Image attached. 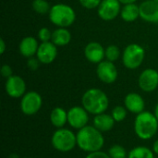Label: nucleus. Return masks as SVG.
I'll return each instance as SVG.
<instances>
[{
	"mask_svg": "<svg viewBox=\"0 0 158 158\" xmlns=\"http://www.w3.org/2000/svg\"><path fill=\"white\" fill-rule=\"evenodd\" d=\"M121 3L118 0H102L97 7V13L101 19L110 21L115 19L121 11Z\"/></svg>",
	"mask_w": 158,
	"mask_h": 158,
	"instance_id": "6e6552de",
	"label": "nucleus"
},
{
	"mask_svg": "<svg viewBox=\"0 0 158 158\" xmlns=\"http://www.w3.org/2000/svg\"><path fill=\"white\" fill-rule=\"evenodd\" d=\"M84 56L89 62L99 64L106 58V49L98 42H90L84 48Z\"/></svg>",
	"mask_w": 158,
	"mask_h": 158,
	"instance_id": "4468645a",
	"label": "nucleus"
},
{
	"mask_svg": "<svg viewBox=\"0 0 158 158\" xmlns=\"http://www.w3.org/2000/svg\"><path fill=\"white\" fill-rule=\"evenodd\" d=\"M71 41V33L67 28H57L52 33V40L57 47L68 45Z\"/></svg>",
	"mask_w": 158,
	"mask_h": 158,
	"instance_id": "6ab92c4d",
	"label": "nucleus"
},
{
	"mask_svg": "<svg viewBox=\"0 0 158 158\" xmlns=\"http://www.w3.org/2000/svg\"><path fill=\"white\" fill-rule=\"evenodd\" d=\"M5 51H6V43L4 41V39L1 38L0 39V53L1 54H4Z\"/></svg>",
	"mask_w": 158,
	"mask_h": 158,
	"instance_id": "2f4dec72",
	"label": "nucleus"
},
{
	"mask_svg": "<svg viewBox=\"0 0 158 158\" xmlns=\"http://www.w3.org/2000/svg\"><path fill=\"white\" fill-rule=\"evenodd\" d=\"M120 49L116 44H110L106 48V59L111 62H116L120 56Z\"/></svg>",
	"mask_w": 158,
	"mask_h": 158,
	"instance_id": "b1692460",
	"label": "nucleus"
},
{
	"mask_svg": "<svg viewBox=\"0 0 158 158\" xmlns=\"http://www.w3.org/2000/svg\"><path fill=\"white\" fill-rule=\"evenodd\" d=\"M76 136L77 146L88 154L101 151L105 143L103 132L98 131L94 126H85L78 131Z\"/></svg>",
	"mask_w": 158,
	"mask_h": 158,
	"instance_id": "f257e3e1",
	"label": "nucleus"
},
{
	"mask_svg": "<svg viewBox=\"0 0 158 158\" xmlns=\"http://www.w3.org/2000/svg\"><path fill=\"white\" fill-rule=\"evenodd\" d=\"M40 63L41 62L39 61V59L37 57L32 56V57L28 58V60H27V67L30 69H31V70H36V69H38V68L40 66Z\"/></svg>",
	"mask_w": 158,
	"mask_h": 158,
	"instance_id": "c85d7f7f",
	"label": "nucleus"
},
{
	"mask_svg": "<svg viewBox=\"0 0 158 158\" xmlns=\"http://www.w3.org/2000/svg\"><path fill=\"white\" fill-rule=\"evenodd\" d=\"M26 158H31V157H26Z\"/></svg>",
	"mask_w": 158,
	"mask_h": 158,
	"instance_id": "4c0bfd02",
	"label": "nucleus"
},
{
	"mask_svg": "<svg viewBox=\"0 0 158 158\" xmlns=\"http://www.w3.org/2000/svg\"><path fill=\"white\" fill-rule=\"evenodd\" d=\"M31 7L36 13L42 15L48 14L51 9V6L46 0H33L31 3Z\"/></svg>",
	"mask_w": 158,
	"mask_h": 158,
	"instance_id": "5701e85b",
	"label": "nucleus"
},
{
	"mask_svg": "<svg viewBox=\"0 0 158 158\" xmlns=\"http://www.w3.org/2000/svg\"><path fill=\"white\" fill-rule=\"evenodd\" d=\"M145 50L138 44H130L122 52V63L129 69H136L143 64Z\"/></svg>",
	"mask_w": 158,
	"mask_h": 158,
	"instance_id": "423d86ee",
	"label": "nucleus"
},
{
	"mask_svg": "<svg viewBox=\"0 0 158 158\" xmlns=\"http://www.w3.org/2000/svg\"><path fill=\"white\" fill-rule=\"evenodd\" d=\"M57 56V46L53 42H43L40 44L36 57L42 64L48 65L55 61Z\"/></svg>",
	"mask_w": 158,
	"mask_h": 158,
	"instance_id": "ddd939ff",
	"label": "nucleus"
},
{
	"mask_svg": "<svg viewBox=\"0 0 158 158\" xmlns=\"http://www.w3.org/2000/svg\"><path fill=\"white\" fill-rule=\"evenodd\" d=\"M154 1H156V2H158V0H154Z\"/></svg>",
	"mask_w": 158,
	"mask_h": 158,
	"instance_id": "e433bc0d",
	"label": "nucleus"
},
{
	"mask_svg": "<svg viewBox=\"0 0 158 158\" xmlns=\"http://www.w3.org/2000/svg\"><path fill=\"white\" fill-rule=\"evenodd\" d=\"M5 90L11 98H21L26 94L25 81L19 75H13L6 79Z\"/></svg>",
	"mask_w": 158,
	"mask_h": 158,
	"instance_id": "9b49d317",
	"label": "nucleus"
},
{
	"mask_svg": "<svg viewBox=\"0 0 158 158\" xmlns=\"http://www.w3.org/2000/svg\"><path fill=\"white\" fill-rule=\"evenodd\" d=\"M40 44L38 43L37 39L33 36H26L24 37L19 44V51L21 56L26 58L32 57L36 56Z\"/></svg>",
	"mask_w": 158,
	"mask_h": 158,
	"instance_id": "f3484780",
	"label": "nucleus"
},
{
	"mask_svg": "<svg viewBox=\"0 0 158 158\" xmlns=\"http://www.w3.org/2000/svg\"><path fill=\"white\" fill-rule=\"evenodd\" d=\"M52 31L46 28L43 27L39 30L38 31V39L43 43V42H50L52 40Z\"/></svg>",
	"mask_w": 158,
	"mask_h": 158,
	"instance_id": "bb28decb",
	"label": "nucleus"
},
{
	"mask_svg": "<svg viewBox=\"0 0 158 158\" xmlns=\"http://www.w3.org/2000/svg\"><path fill=\"white\" fill-rule=\"evenodd\" d=\"M85 158H111L107 153L102 152V151H97V152H93L89 153Z\"/></svg>",
	"mask_w": 158,
	"mask_h": 158,
	"instance_id": "7c9ffc66",
	"label": "nucleus"
},
{
	"mask_svg": "<svg viewBox=\"0 0 158 158\" xmlns=\"http://www.w3.org/2000/svg\"><path fill=\"white\" fill-rule=\"evenodd\" d=\"M50 122L56 129L63 128L68 122V112L62 107H55L50 113Z\"/></svg>",
	"mask_w": 158,
	"mask_h": 158,
	"instance_id": "aec40b11",
	"label": "nucleus"
},
{
	"mask_svg": "<svg viewBox=\"0 0 158 158\" xmlns=\"http://www.w3.org/2000/svg\"><path fill=\"white\" fill-rule=\"evenodd\" d=\"M89 121V113L83 106H75L68 111V123L75 130H81L87 126Z\"/></svg>",
	"mask_w": 158,
	"mask_h": 158,
	"instance_id": "9d476101",
	"label": "nucleus"
},
{
	"mask_svg": "<svg viewBox=\"0 0 158 158\" xmlns=\"http://www.w3.org/2000/svg\"><path fill=\"white\" fill-rule=\"evenodd\" d=\"M48 17L57 28H68L75 22L76 12L69 5L58 3L51 6Z\"/></svg>",
	"mask_w": 158,
	"mask_h": 158,
	"instance_id": "20e7f679",
	"label": "nucleus"
},
{
	"mask_svg": "<svg viewBox=\"0 0 158 158\" xmlns=\"http://www.w3.org/2000/svg\"><path fill=\"white\" fill-rule=\"evenodd\" d=\"M124 106L128 111L138 115L144 111L145 102L141 94L137 93H130L124 98Z\"/></svg>",
	"mask_w": 158,
	"mask_h": 158,
	"instance_id": "dca6fc26",
	"label": "nucleus"
},
{
	"mask_svg": "<svg viewBox=\"0 0 158 158\" xmlns=\"http://www.w3.org/2000/svg\"><path fill=\"white\" fill-rule=\"evenodd\" d=\"M115 123H116V121L114 120V118H112L111 115L102 113V114L94 116L93 126H94L98 131H100L101 132L104 133V132L110 131L113 129Z\"/></svg>",
	"mask_w": 158,
	"mask_h": 158,
	"instance_id": "a211bd4d",
	"label": "nucleus"
},
{
	"mask_svg": "<svg viewBox=\"0 0 158 158\" xmlns=\"http://www.w3.org/2000/svg\"><path fill=\"white\" fill-rule=\"evenodd\" d=\"M121 4L123 5H128V4H134L137 2V0H118Z\"/></svg>",
	"mask_w": 158,
	"mask_h": 158,
	"instance_id": "473e14b6",
	"label": "nucleus"
},
{
	"mask_svg": "<svg viewBox=\"0 0 158 158\" xmlns=\"http://www.w3.org/2000/svg\"><path fill=\"white\" fill-rule=\"evenodd\" d=\"M42 106V96L35 91H30L21 97L20 110L26 116H33L37 114L41 109Z\"/></svg>",
	"mask_w": 158,
	"mask_h": 158,
	"instance_id": "0eeeda50",
	"label": "nucleus"
},
{
	"mask_svg": "<svg viewBox=\"0 0 158 158\" xmlns=\"http://www.w3.org/2000/svg\"><path fill=\"white\" fill-rule=\"evenodd\" d=\"M155 116L156 117V118H157V120H158V104L156 105V108H155Z\"/></svg>",
	"mask_w": 158,
	"mask_h": 158,
	"instance_id": "f704fd0d",
	"label": "nucleus"
},
{
	"mask_svg": "<svg viewBox=\"0 0 158 158\" xmlns=\"http://www.w3.org/2000/svg\"><path fill=\"white\" fill-rule=\"evenodd\" d=\"M153 152L158 156V140H156L153 144Z\"/></svg>",
	"mask_w": 158,
	"mask_h": 158,
	"instance_id": "72a5a7b5",
	"label": "nucleus"
},
{
	"mask_svg": "<svg viewBox=\"0 0 158 158\" xmlns=\"http://www.w3.org/2000/svg\"><path fill=\"white\" fill-rule=\"evenodd\" d=\"M111 116L116 122H122L127 118V108L122 106H117L112 109Z\"/></svg>",
	"mask_w": 158,
	"mask_h": 158,
	"instance_id": "a878e982",
	"label": "nucleus"
},
{
	"mask_svg": "<svg viewBox=\"0 0 158 158\" xmlns=\"http://www.w3.org/2000/svg\"><path fill=\"white\" fill-rule=\"evenodd\" d=\"M9 158H19V156H18L17 155L13 154V155H11V156H10V157H9Z\"/></svg>",
	"mask_w": 158,
	"mask_h": 158,
	"instance_id": "c9c22d12",
	"label": "nucleus"
},
{
	"mask_svg": "<svg viewBox=\"0 0 158 158\" xmlns=\"http://www.w3.org/2000/svg\"><path fill=\"white\" fill-rule=\"evenodd\" d=\"M128 158H155V153L148 147L138 146L129 152Z\"/></svg>",
	"mask_w": 158,
	"mask_h": 158,
	"instance_id": "4be33fe9",
	"label": "nucleus"
},
{
	"mask_svg": "<svg viewBox=\"0 0 158 158\" xmlns=\"http://www.w3.org/2000/svg\"><path fill=\"white\" fill-rule=\"evenodd\" d=\"M138 85L145 93H152L158 87V71L154 69H144L139 76Z\"/></svg>",
	"mask_w": 158,
	"mask_h": 158,
	"instance_id": "f8f14e48",
	"label": "nucleus"
},
{
	"mask_svg": "<svg viewBox=\"0 0 158 158\" xmlns=\"http://www.w3.org/2000/svg\"><path fill=\"white\" fill-rule=\"evenodd\" d=\"M1 75H2L4 78H6V79L10 78L11 76L14 75V74H13V69H12V68H11L9 65H7V64H4V65L2 66V68H1Z\"/></svg>",
	"mask_w": 158,
	"mask_h": 158,
	"instance_id": "c756f323",
	"label": "nucleus"
},
{
	"mask_svg": "<svg viewBox=\"0 0 158 158\" xmlns=\"http://www.w3.org/2000/svg\"><path fill=\"white\" fill-rule=\"evenodd\" d=\"M140 18L144 21L156 23L158 22V2L154 0H145L141 3Z\"/></svg>",
	"mask_w": 158,
	"mask_h": 158,
	"instance_id": "2eb2a0df",
	"label": "nucleus"
},
{
	"mask_svg": "<svg viewBox=\"0 0 158 158\" xmlns=\"http://www.w3.org/2000/svg\"><path fill=\"white\" fill-rule=\"evenodd\" d=\"M81 105L89 114L99 115L105 113L109 106V99L106 94L98 88L87 90L81 97Z\"/></svg>",
	"mask_w": 158,
	"mask_h": 158,
	"instance_id": "f03ea898",
	"label": "nucleus"
},
{
	"mask_svg": "<svg viewBox=\"0 0 158 158\" xmlns=\"http://www.w3.org/2000/svg\"><path fill=\"white\" fill-rule=\"evenodd\" d=\"M158 130V120L155 114L149 111H143L138 114L134 121L135 134L141 140L152 139Z\"/></svg>",
	"mask_w": 158,
	"mask_h": 158,
	"instance_id": "7ed1b4c3",
	"label": "nucleus"
},
{
	"mask_svg": "<svg viewBox=\"0 0 158 158\" xmlns=\"http://www.w3.org/2000/svg\"><path fill=\"white\" fill-rule=\"evenodd\" d=\"M96 75L102 82L106 84H111L117 81L118 77V71L114 62L106 59L97 64Z\"/></svg>",
	"mask_w": 158,
	"mask_h": 158,
	"instance_id": "1a4fd4ad",
	"label": "nucleus"
},
{
	"mask_svg": "<svg viewBox=\"0 0 158 158\" xmlns=\"http://www.w3.org/2000/svg\"><path fill=\"white\" fill-rule=\"evenodd\" d=\"M79 2L86 9H94L99 6L102 0H79Z\"/></svg>",
	"mask_w": 158,
	"mask_h": 158,
	"instance_id": "cd10ccee",
	"label": "nucleus"
},
{
	"mask_svg": "<svg viewBox=\"0 0 158 158\" xmlns=\"http://www.w3.org/2000/svg\"><path fill=\"white\" fill-rule=\"evenodd\" d=\"M121 19L126 22H133L138 18H140V6L134 4L124 5L120 11Z\"/></svg>",
	"mask_w": 158,
	"mask_h": 158,
	"instance_id": "412c9836",
	"label": "nucleus"
},
{
	"mask_svg": "<svg viewBox=\"0 0 158 158\" xmlns=\"http://www.w3.org/2000/svg\"><path fill=\"white\" fill-rule=\"evenodd\" d=\"M107 154L111 158H128L129 153H127L126 149L122 145L114 144L109 148Z\"/></svg>",
	"mask_w": 158,
	"mask_h": 158,
	"instance_id": "393cba45",
	"label": "nucleus"
},
{
	"mask_svg": "<svg viewBox=\"0 0 158 158\" xmlns=\"http://www.w3.org/2000/svg\"><path fill=\"white\" fill-rule=\"evenodd\" d=\"M51 143L56 151L68 153L73 150L77 145V136L69 129H57L52 135Z\"/></svg>",
	"mask_w": 158,
	"mask_h": 158,
	"instance_id": "39448f33",
	"label": "nucleus"
}]
</instances>
